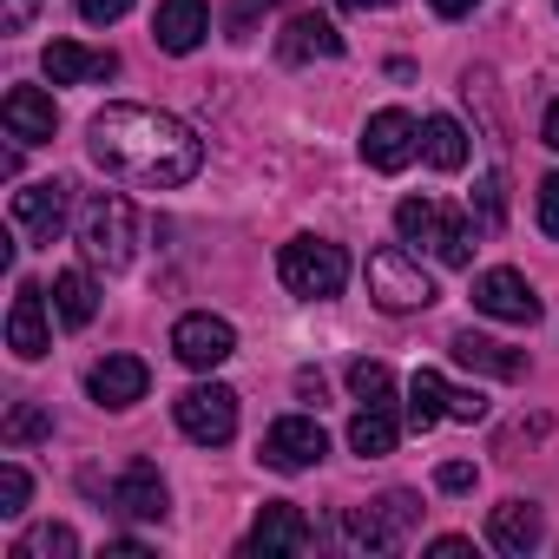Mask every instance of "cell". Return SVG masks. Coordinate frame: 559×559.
<instances>
[{
  "label": "cell",
  "instance_id": "obj_1",
  "mask_svg": "<svg viewBox=\"0 0 559 559\" xmlns=\"http://www.w3.org/2000/svg\"><path fill=\"white\" fill-rule=\"evenodd\" d=\"M86 158L119 178V185H139V191H178L198 178L204 165V145L185 119L158 112V106H106L93 112L86 126Z\"/></svg>",
  "mask_w": 559,
  "mask_h": 559
},
{
  "label": "cell",
  "instance_id": "obj_2",
  "mask_svg": "<svg viewBox=\"0 0 559 559\" xmlns=\"http://www.w3.org/2000/svg\"><path fill=\"white\" fill-rule=\"evenodd\" d=\"M276 276H284L290 297L330 304V297H343V284H349V250L330 243V237H290L284 257H276Z\"/></svg>",
  "mask_w": 559,
  "mask_h": 559
},
{
  "label": "cell",
  "instance_id": "obj_3",
  "mask_svg": "<svg viewBox=\"0 0 559 559\" xmlns=\"http://www.w3.org/2000/svg\"><path fill=\"white\" fill-rule=\"evenodd\" d=\"M395 230H402V243H428L448 270L474 263V217H461V211H448L435 198H402L395 204Z\"/></svg>",
  "mask_w": 559,
  "mask_h": 559
},
{
  "label": "cell",
  "instance_id": "obj_4",
  "mask_svg": "<svg viewBox=\"0 0 559 559\" xmlns=\"http://www.w3.org/2000/svg\"><path fill=\"white\" fill-rule=\"evenodd\" d=\"M132 237H139V217H132V204L119 191H99V198L80 204V250H86V263L126 270L132 263Z\"/></svg>",
  "mask_w": 559,
  "mask_h": 559
},
{
  "label": "cell",
  "instance_id": "obj_5",
  "mask_svg": "<svg viewBox=\"0 0 559 559\" xmlns=\"http://www.w3.org/2000/svg\"><path fill=\"white\" fill-rule=\"evenodd\" d=\"M369 297L389 310V317H408V310H428L435 304V276L402 250V243H382L369 257Z\"/></svg>",
  "mask_w": 559,
  "mask_h": 559
},
{
  "label": "cell",
  "instance_id": "obj_6",
  "mask_svg": "<svg viewBox=\"0 0 559 559\" xmlns=\"http://www.w3.org/2000/svg\"><path fill=\"white\" fill-rule=\"evenodd\" d=\"M171 415H178L185 441H198V448H224V441L237 435V395H230L224 382H198V389H185V395L171 402Z\"/></svg>",
  "mask_w": 559,
  "mask_h": 559
},
{
  "label": "cell",
  "instance_id": "obj_7",
  "mask_svg": "<svg viewBox=\"0 0 559 559\" xmlns=\"http://www.w3.org/2000/svg\"><path fill=\"white\" fill-rule=\"evenodd\" d=\"M421 520V500L415 493H382L376 507H349V539L362 552H402L408 533Z\"/></svg>",
  "mask_w": 559,
  "mask_h": 559
},
{
  "label": "cell",
  "instance_id": "obj_8",
  "mask_svg": "<svg viewBox=\"0 0 559 559\" xmlns=\"http://www.w3.org/2000/svg\"><path fill=\"white\" fill-rule=\"evenodd\" d=\"M323 454H330V435L310 415H284V421H270V435H263V467H276V474H304Z\"/></svg>",
  "mask_w": 559,
  "mask_h": 559
},
{
  "label": "cell",
  "instance_id": "obj_9",
  "mask_svg": "<svg viewBox=\"0 0 559 559\" xmlns=\"http://www.w3.org/2000/svg\"><path fill=\"white\" fill-rule=\"evenodd\" d=\"M415 152H421V126L408 119V112H376L369 126H362V165L369 171H408L415 165Z\"/></svg>",
  "mask_w": 559,
  "mask_h": 559
},
{
  "label": "cell",
  "instance_id": "obj_10",
  "mask_svg": "<svg viewBox=\"0 0 559 559\" xmlns=\"http://www.w3.org/2000/svg\"><path fill=\"white\" fill-rule=\"evenodd\" d=\"M230 349H237V330L211 310H191L171 323V356L185 369H217V362H230Z\"/></svg>",
  "mask_w": 559,
  "mask_h": 559
},
{
  "label": "cell",
  "instance_id": "obj_11",
  "mask_svg": "<svg viewBox=\"0 0 559 559\" xmlns=\"http://www.w3.org/2000/svg\"><path fill=\"white\" fill-rule=\"evenodd\" d=\"M67 204H73V185L60 178H40V185H21L14 191V224L27 243H53L67 230Z\"/></svg>",
  "mask_w": 559,
  "mask_h": 559
},
{
  "label": "cell",
  "instance_id": "obj_12",
  "mask_svg": "<svg viewBox=\"0 0 559 559\" xmlns=\"http://www.w3.org/2000/svg\"><path fill=\"white\" fill-rule=\"evenodd\" d=\"M474 310L493 323H539V297L520 270H480L474 276Z\"/></svg>",
  "mask_w": 559,
  "mask_h": 559
},
{
  "label": "cell",
  "instance_id": "obj_13",
  "mask_svg": "<svg viewBox=\"0 0 559 559\" xmlns=\"http://www.w3.org/2000/svg\"><path fill=\"white\" fill-rule=\"evenodd\" d=\"M317 546V526L290 507V500H263L257 520H250V552H310Z\"/></svg>",
  "mask_w": 559,
  "mask_h": 559
},
{
  "label": "cell",
  "instance_id": "obj_14",
  "mask_svg": "<svg viewBox=\"0 0 559 559\" xmlns=\"http://www.w3.org/2000/svg\"><path fill=\"white\" fill-rule=\"evenodd\" d=\"M8 349H14L21 362H40V356L53 349V323H47V297H40V284H21V290H14V310H8Z\"/></svg>",
  "mask_w": 559,
  "mask_h": 559
},
{
  "label": "cell",
  "instance_id": "obj_15",
  "mask_svg": "<svg viewBox=\"0 0 559 559\" xmlns=\"http://www.w3.org/2000/svg\"><path fill=\"white\" fill-rule=\"evenodd\" d=\"M145 389H152V369H145L139 356H106V362H93V376H86V395H93L99 408H132V402H145Z\"/></svg>",
  "mask_w": 559,
  "mask_h": 559
},
{
  "label": "cell",
  "instance_id": "obj_16",
  "mask_svg": "<svg viewBox=\"0 0 559 559\" xmlns=\"http://www.w3.org/2000/svg\"><path fill=\"white\" fill-rule=\"evenodd\" d=\"M539 539H546V520H539V507H533V500H500V507L487 513V546H493V552L526 559Z\"/></svg>",
  "mask_w": 559,
  "mask_h": 559
},
{
  "label": "cell",
  "instance_id": "obj_17",
  "mask_svg": "<svg viewBox=\"0 0 559 559\" xmlns=\"http://www.w3.org/2000/svg\"><path fill=\"white\" fill-rule=\"evenodd\" d=\"M211 34V8L204 0H158V14H152V40L165 53H198Z\"/></svg>",
  "mask_w": 559,
  "mask_h": 559
},
{
  "label": "cell",
  "instance_id": "obj_18",
  "mask_svg": "<svg viewBox=\"0 0 559 559\" xmlns=\"http://www.w3.org/2000/svg\"><path fill=\"white\" fill-rule=\"evenodd\" d=\"M0 119H8V132H14L21 145H47V139L60 132V112H53V99H47L40 86H14L8 99H0Z\"/></svg>",
  "mask_w": 559,
  "mask_h": 559
},
{
  "label": "cell",
  "instance_id": "obj_19",
  "mask_svg": "<svg viewBox=\"0 0 559 559\" xmlns=\"http://www.w3.org/2000/svg\"><path fill=\"white\" fill-rule=\"evenodd\" d=\"M112 507H119L126 520H165L171 493H165V480H158V467H152V461H132V467L112 480Z\"/></svg>",
  "mask_w": 559,
  "mask_h": 559
},
{
  "label": "cell",
  "instance_id": "obj_20",
  "mask_svg": "<svg viewBox=\"0 0 559 559\" xmlns=\"http://www.w3.org/2000/svg\"><path fill=\"white\" fill-rule=\"evenodd\" d=\"M276 53H284L290 67L336 60V53H343V34H336V21H323V14H290V27H284V40H276Z\"/></svg>",
  "mask_w": 559,
  "mask_h": 559
},
{
  "label": "cell",
  "instance_id": "obj_21",
  "mask_svg": "<svg viewBox=\"0 0 559 559\" xmlns=\"http://www.w3.org/2000/svg\"><path fill=\"white\" fill-rule=\"evenodd\" d=\"M448 349H454L461 369H480V376H493V382H520V376H526V356L507 349V343H493V336H480V330H461Z\"/></svg>",
  "mask_w": 559,
  "mask_h": 559
},
{
  "label": "cell",
  "instance_id": "obj_22",
  "mask_svg": "<svg viewBox=\"0 0 559 559\" xmlns=\"http://www.w3.org/2000/svg\"><path fill=\"white\" fill-rule=\"evenodd\" d=\"M40 67H47L53 86H80V80H112L119 73V53H86L80 40H53L40 53Z\"/></svg>",
  "mask_w": 559,
  "mask_h": 559
},
{
  "label": "cell",
  "instance_id": "obj_23",
  "mask_svg": "<svg viewBox=\"0 0 559 559\" xmlns=\"http://www.w3.org/2000/svg\"><path fill=\"white\" fill-rule=\"evenodd\" d=\"M395 441H402V421H395V402H389V395H376L369 408H356V421H349V448H356L362 461L395 454Z\"/></svg>",
  "mask_w": 559,
  "mask_h": 559
},
{
  "label": "cell",
  "instance_id": "obj_24",
  "mask_svg": "<svg viewBox=\"0 0 559 559\" xmlns=\"http://www.w3.org/2000/svg\"><path fill=\"white\" fill-rule=\"evenodd\" d=\"M53 310H60L67 330H86V323L99 317V290H93L86 270H60V276H53Z\"/></svg>",
  "mask_w": 559,
  "mask_h": 559
},
{
  "label": "cell",
  "instance_id": "obj_25",
  "mask_svg": "<svg viewBox=\"0 0 559 559\" xmlns=\"http://www.w3.org/2000/svg\"><path fill=\"white\" fill-rule=\"evenodd\" d=\"M421 158H428L435 171H461V165H467V132H461V119H448V112L421 119Z\"/></svg>",
  "mask_w": 559,
  "mask_h": 559
},
{
  "label": "cell",
  "instance_id": "obj_26",
  "mask_svg": "<svg viewBox=\"0 0 559 559\" xmlns=\"http://www.w3.org/2000/svg\"><path fill=\"white\" fill-rule=\"evenodd\" d=\"M448 395H454V389H448L435 369H415V376H408V421L428 435L435 421H448Z\"/></svg>",
  "mask_w": 559,
  "mask_h": 559
},
{
  "label": "cell",
  "instance_id": "obj_27",
  "mask_svg": "<svg viewBox=\"0 0 559 559\" xmlns=\"http://www.w3.org/2000/svg\"><path fill=\"white\" fill-rule=\"evenodd\" d=\"M73 552H80V533H73V526H60V520L27 526V533H21V546H14V559H73Z\"/></svg>",
  "mask_w": 559,
  "mask_h": 559
},
{
  "label": "cell",
  "instance_id": "obj_28",
  "mask_svg": "<svg viewBox=\"0 0 559 559\" xmlns=\"http://www.w3.org/2000/svg\"><path fill=\"white\" fill-rule=\"evenodd\" d=\"M474 217H480L487 230L507 217V185H500V171H480V178H474Z\"/></svg>",
  "mask_w": 559,
  "mask_h": 559
},
{
  "label": "cell",
  "instance_id": "obj_29",
  "mask_svg": "<svg viewBox=\"0 0 559 559\" xmlns=\"http://www.w3.org/2000/svg\"><path fill=\"white\" fill-rule=\"evenodd\" d=\"M27 493H34V480H27V467L21 461H8V467H0V513H27Z\"/></svg>",
  "mask_w": 559,
  "mask_h": 559
},
{
  "label": "cell",
  "instance_id": "obj_30",
  "mask_svg": "<svg viewBox=\"0 0 559 559\" xmlns=\"http://www.w3.org/2000/svg\"><path fill=\"white\" fill-rule=\"evenodd\" d=\"M53 435V421H47V408H34V402H21L14 415H8V441L21 448V441H47Z\"/></svg>",
  "mask_w": 559,
  "mask_h": 559
},
{
  "label": "cell",
  "instance_id": "obj_31",
  "mask_svg": "<svg viewBox=\"0 0 559 559\" xmlns=\"http://www.w3.org/2000/svg\"><path fill=\"white\" fill-rule=\"evenodd\" d=\"M349 389L362 395V402H376V395H389V362H349Z\"/></svg>",
  "mask_w": 559,
  "mask_h": 559
},
{
  "label": "cell",
  "instance_id": "obj_32",
  "mask_svg": "<svg viewBox=\"0 0 559 559\" xmlns=\"http://www.w3.org/2000/svg\"><path fill=\"white\" fill-rule=\"evenodd\" d=\"M474 480H480L474 461H441V467H435V487H441V493H467Z\"/></svg>",
  "mask_w": 559,
  "mask_h": 559
},
{
  "label": "cell",
  "instance_id": "obj_33",
  "mask_svg": "<svg viewBox=\"0 0 559 559\" xmlns=\"http://www.w3.org/2000/svg\"><path fill=\"white\" fill-rule=\"evenodd\" d=\"M487 415V395L480 389H454L448 395V421H480Z\"/></svg>",
  "mask_w": 559,
  "mask_h": 559
},
{
  "label": "cell",
  "instance_id": "obj_34",
  "mask_svg": "<svg viewBox=\"0 0 559 559\" xmlns=\"http://www.w3.org/2000/svg\"><path fill=\"white\" fill-rule=\"evenodd\" d=\"M539 230H546V237H559V171H552V178H539Z\"/></svg>",
  "mask_w": 559,
  "mask_h": 559
},
{
  "label": "cell",
  "instance_id": "obj_35",
  "mask_svg": "<svg viewBox=\"0 0 559 559\" xmlns=\"http://www.w3.org/2000/svg\"><path fill=\"white\" fill-rule=\"evenodd\" d=\"M73 8H80L93 27H106V21H126V14H132V0H73Z\"/></svg>",
  "mask_w": 559,
  "mask_h": 559
},
{
  "label": "cell",
  "instance_id": "obj_36",
  "mask_svg": "<svg viewBox=\"0 0 559 559\" xmlns=\"http://www.w3.org/2000/svg\"><path fill=\"white\" fill-rule=\"evenodd\" d=\"M34 14H40V0H8V8H0V27H8V34H21Z\"/></svg>",
  "mask_w": 559,
  "mask_h": 559
},
{
  "label": "cell",
  "instance_id": "obj_37",
  "mask_svg": "<svg viewBox=\"0 0 559 559\" xmlns=\"http://www.w3.org/2000/svg\"><path fill=\"white\" fill-rule=\"evenodd\" d=\"M428 552H435V559H467V552H474V539H461V533H448V539H435Z\"/></svg>",
  "mask_w": 559,
  "mask_h": 559
},
{
  "label": "cell",
  "instance_id": "obj_38",
  "mask_svg": "<svg viewBox=\"0 0 559 559\" xmlns=\"http://www.w3.org/2000/svg\"><path fill=\"white\" fill-rule=\"evenodd\" d=\"M428 8H435L441 21H461V14H474V8H480V0H428Z\"/></svg>",
  "mask_w": 559,
  "mask_h": 559
},
{
  "label": "cell",
  "instance_id": "obj_39",
  "mask_svg": "<svg viewBox=\"0 0 559 559\" xmlns=\"http://www.w3.org/2000/svg\"><path fill=\"white\" fill-rule=\"evenodd\" d=\"M297 395H310V402H323V376H317V369H304V376H297Z\"/></svg>",
  "mask_w": 559,
  "mask_h": 559
},
{
  "label": "cell",
  "instance_id": "obj_40",
  "mask_svg": "<svg viewBox=\"0 0 559 559\" xmlns=\"http://www.w3.org/2000/svg\"><path fill=\"white\" fill-rule=\"evenodd\" d=\"M539 139H546V145L559 152V106H546V119H539Z\"/></svg>",
  "mask_w": 559,
  "mask_h": 559
},
{
  "label": "cell",
  "instance_id": "obj_41",
  "mask_svg": "<svg viewBox=\"0 0 559 559\" xmlns=\"http://www.w3.org/2000/svg\"><path fill=\"white\" fill-rule=\"evenodd\" d=\"M349 14H382V8H395V0H343Z\"/></svg>",
  "mask_w": 559,
  "mask_h": 559
},
{
  "label": "cell",
  "instance_id": "obj_42",
  "mask_svg": "<svg viewBox=\"0 0 559 559\" xmlns=\"http://www.w3.org/2000/svg\"><path fill=\"white\" fill-rule=\"evenodd\" d=\"M284 8H297V0H284Z\"/></svg>",
  "mask_w": 559,
  "mask_h": 559
}]
</instances>
